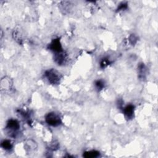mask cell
Returning <instances> with one entry per match:
<instances>
[{"mask_svg":"<svg viewBox=\"0 0 158 158\" xmlns=\"http://www.w3.org/2000/svg\"><path fill=\"white\" fill-rule=\"evenodd\" d=\"M45 76L49 83L52 85H58L60 83L63 77L61 73L54 69L46 71L45 73Z\"/></svg>","mask_w":158,"mask_h":158,"instance_id":"cell-1","label":"cell"},{"mask_svg":"<svg viewBox=\"0 0 158 158\" xmlns=\"http://www.w3.org/2000/svg\"><path fill=\"white\" fill-rule=\"evenodd\" d=\"M45 121L48 125L52 127H57L62 124L60 116L54 112L48 113L45 117Z\"/></svg>","mask_w":158,"mask_h":158,"instance_id":"cell-2","label":"cell"},{"mask_svg":"<svg viewBox=\"0 0 158 158\" xmlns=\"http://www.w3.org/2000/svg\"><path fill=\"white\" fill-rule=\"evenodd\" d=\"M6 128L8 130L9 133L13 134H17L20 128V124L16 119H9L6 124Z\"/></svg>","mask_w":158,"mask_h":158,"instance_id":"cell-3","label":"cell"},{"mask_svg":"<svg viewBox=\"0 0 158 158\" xmlns=\"http://www.w3.org/2000/svg\"><path fill=\"white\" fill-rule=\"evenodd\" d=\"M48 48L55 54L63 51L62 45L60 42V39L59 38H55L53 40L50 44L49 45Z\"/></svg>","mask_w":158,"mask_h":158,"instance_id":"cell-4","label":"cell"},{"mask_svg":"<svg viewBox=\"0 0 158 158\" xmlns=\"http://www.w3.org/2000/svg\"><path fill=\"white\" fill-rule=\"evenodd\" d=\"M123 112L127 118H128V119H132L134 117L135 106L131 104H128L124 108Z\"/></svg>","mask_w":158,"mask_h":158,"instance_id":"cell-5","label":"cell"},{"mask_svg":"<svg viewBox=\"0 0 158 158\" xmlns=\"http://www.w3.org/2000/svg\"><path fill=\"white\" fill-rule=\"evenodd\" d=\"M67 56L63 51L54 54V61L58 65L64 64L67 61Z\"/></svg>","mask_w":158,"mask_h":158,"instance_id":"cell-6","label":"cell"},{"mask_svg":"<svg viewBox=\"0 0 158 158\" xmlns=\"http://www.w3.org/2000/svg\"><path fill=\"white\" fill-rule=\"evenodd\" d=\"M37 148V143L32 140H28L25 144V150L28 152H32L36 150Z\"/></svg>","mask_w":158,"mask_h":158,"instance_id":"cell-7","label":"cell"},{"mask_svg":"<svg viewBox=\"0 0 158 158\" xmlns=\"http://www.w3.org/2000/svg\"><path fill=\"white\" fill-rule=\"evenodd\" d=\"M100 153L99 151L96 150H92L89 151H85V153H83V156L86 158H94L100 156Z\"/></svg>","mask_w":158,"mask_h":158,"instance_id":"cell-8","label":"cell"},{"mask_svg":"<svg viewBox=\"0 0 158 158\" xmlns=\"http://www.w3.org/2000/svg\"><path fill=\"white\" fill-rule=\"evenodd\" d=\"M1 146L3 148V149L5 150H11L12 148H13V146L12 142L11 141H10V140H3L1 142Z\"/></svg>","mask_w":158,"mask_h":158,"instance_id":"cell-9","label":"cell"},{"mask_svg":"<svg viewBox=\"0 0 158 158\" xmlns=\"http://www.w3.org/2000/svg\"><path fill=\"white\" fill-rule=\"evenodd\" d=\"M138 71H139V77L141 78H144L146 75V68L144 64H140L138 66Z\"/></svg>","mask_w":158,"mask_h":158,"instance_id":"cell-10","label":"cell"},{"mask_svg":"<svg viewBox=\"0 0 158 158\" xmlns=\"http://www.w3.org/2000/svg\"><path fill=\"white\" fill-rule=\"evenodd\" d=\"M95 85L96 88L98 91H100L101 90H103V88L105 86V83L102 80H96L95 83Z\"/></svg>","mask_w":158,"mask_h":158,"instance_id":"cell-11","label":"cell"},{"mask_svg":"<svg viewBox=\"0 0 158 158\" xmlns=\"http://www.w3.org/2000/svg\"><path fill=\"white\" fill-rule=\"evenodd\" d=\"M111 63L110 59L107 57H104L101 59V61L100 62V67L101 69H104L106 67H107Z\"/></svg>","mask_w":158,"mask_h":158,"instance_id":"cell-12","label":"cell"},{"mask_svg":"<svg viewBox=\"0 0 158 158\" xmlns=\"http://www.w3.org/2000/svg\"><path fill=\"white\" fill-rule=\"evenodd\" d=\"M129 40H130V42L132 44V45H134L136 43L137 40H138V38L136 36H135L134 34H132L130 37V38H129Z\"/></svg>","mask_w":158,"mask_h":158,"instance_id":"cell-13","label":"cell"},{"mask_svg":"<svg viewBox=\"0 0 158 158\" xmlns=\"http://www.w3.org/2000/svg\"><path fill=\"white\" fill-rule=\"evenodd\" d=\"M127 8V4L125 3H122L121 4H120V6L118 7L117 8V11H122L124 9H126Z\"/></svg>","mask_w":158,"mask_h":158,"instance_id":"cell-14","label":"cell"}]
</instances>
